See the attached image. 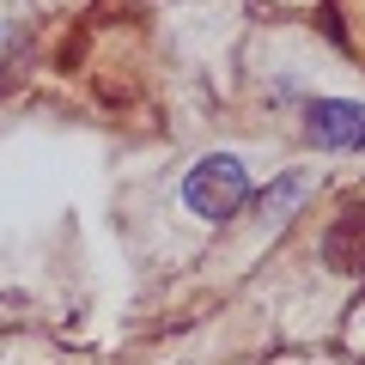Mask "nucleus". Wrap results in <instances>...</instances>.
I'll return each mask as SVG.
<instances>
[{"instance_id": "nucleus-1", "label": "nucleus", "mask_w": 365, "mask_h": 365, "mask_svg": "<svg viewBox=\"0 0 365 365\" xmlns=\"http://www.w3.org/2000/svg\"><path fill=\"white\" fill-rule=\"evenodd\" d=\"M250 201H256V177H250V165L237 153H207L182 170V207L207 225L237 220Z\"/></svg>"}, {"instance_id": "nucleus-2", "label": "nucleus", "mask_w": 365, "mask_h": 365, "mask_svg": "<svg viewBox=\"0 0 365 365\" xmlns=\"http://www.w3.org/2000/svg\"><path fill=\"white\" fill-rule=\"evenodd\" d=\"M304 140L317 153H365V104L359 98H304Z\"/></svg>"}, {"instance_id": "nucleus-3", "label": "nucleus", "mask_w": 365, "mask_h": 365, "mask_svg": "<svg viewBox=\"0 0 365 365\" xmlns=\"http://www.w3.org/2000/svg\"><path fill=\"white\" fill-rule=\"evenodd\" d=\"M317 256L329 274H365V201H347L317 237Z\"/></svg>"}, {"instance_id": "nucleus-4", "label": "nucleus", "mask_w": 365, "mask_h": 365, "mask_svg": "<svg viewBox=\"0 0 365 365\" xmlns=\"http://www.w3.org/2000/svg\"><path fill=\"white\" fill-rule=\"evenodd\" d=\"M317 182H323L317 170H280V177H274L268 189L256 195V213H262V225H287V220H299V207L317 195Z\"/></svg>"}]
</instances>
